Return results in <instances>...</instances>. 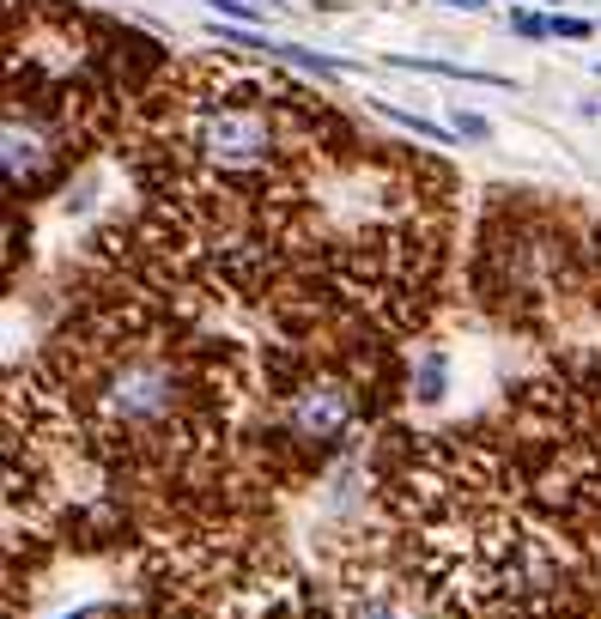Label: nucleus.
I'll use <instances>...</instances> for the list:
<instances>
[{
	"label": "nucleus",
	"instance_id": "nucleus-1",
	"mask_svg": "<svg viewBox=\"0 0 601 619\" xmlns=\"http://www.w3.org/2000/svg\"><path fill=\"white\" fill-rule=\"evenodd\" d=\"M389 67L401 73H438V80H468V85H498L504 92V73H486V67H462V61H426V55H389Z\"/></svg>",
	"mask_w": 601,
	"mask_h": 619
},
{
	"label": "nucleus",
	"instance_id": "nucleus-2",
	"mask_svg": "<svg viewBox=\"0 0 601 619\" xmlns=\"http://www.w3.org/2000/svg\"><path fill=\"white\" fill-rule=\"evenodd\" d=\"M413 401L419 408H432V401H444V346H426L413 365Z\"/></svg>",
	"mask_w": 601,
	"mask_h": 619
},
{
	"label": "nucleus",
	"instance_id": "nucleus-3",
	"mask_svg": "<svg viewBox=\"0 0 601 619\" xmlns=\"http://www.w3.org/2000/svg\"><path fill=\"white\" fill-rule=\"evenodd\" d=\"M383 116L401 122L407 134H419V140H432V146H450V134H456V128H438V122H426V116H407V110H395V104H383Z\"/></svg>",
	"mask_w": 601,
	"mask_h": 619
},
{
	"label": "nucleus",
	"instance_id": "nucleus-4",
	"mask_svg": "<svg viewBox=\"0 0 601 619\" xmlns=\"http://www.w3.org/2000/svg\"><path fill=\"white\" fill-rule=\"evenodd\" d=\"M450 128H456V140H492V122L474 116V110H456V116H450Z\"/></svg>",
	"mask_w": 601,
	"mask_h": 619
},
{
	"label": "nucleus",
	"instance_id": "nucleus-5",
	"mask_svg": "<svg viewBox=\"0 0 601 619\" xmlns=\"http://www.w3.org/2000/svg\"><path fill=\"white\" fill-rule=\"evenodd\" d=\"M510 31H517V37H553V19H541V13H510Z\"/></svg>",
	"mask_w": 601,
	"mask_h": 619
},
{
	"label": "nucleus",
	"instance_id": "nucleus-6",
	"mask_svg": "<svg viewBox=\"0 0 601 619\" xmlns=\"http://www.w3.org/2000/svg\"><path fill=\"white\" fill-rule=\"evenodd\" d=\"M589 31H596V25H589V19H571V13H553V37H571V43H583Z\"/></svg>",
	"mask_w": 601,
	"mask_h": 619
},
{
	"label": "nucleus",
	"instance_id": "nucleus-7",
	"mask_svg": "<svg viewBox=\"0 0 601 619\" xmlns=\"http://www.w3.org/2000/svg\"><path fill=\"white\" fill-rule=\"evenodd\" d=\"M438 7H462V13H480L486 0H438Z\"/></svg>",
	"mask_w": 601,
	"mask_h": 619
},
{
	"label": "nucleus",
	"instance_id": "nucleus-8",
	"mask_svg": "<svg viewBox=\"0 0 601 619\" xmlns=\"http://www.w3.org/2000/svg\"><path fill=\"white\" fill-rule=\"evenodd\" d=\"M541 7H559V0H541Z\"/></svg>",
	"mask_w": 601,
	"mask_h": 619
},
{
	"label": "nucleus",
	"instance_id": "nucleus-9",
	"mask_svg": "<svg viewBox=\"0 0 601 619\" xmlns=\"http://www.w3.org/2000/svg\"><path fill=\"white\" fill-rule=\"evenodd\" d=\"M596 73H601V67H596Z\"/></svg>",
	"mask_w": 601,
	"mask_h": 619
}]
</instances>
